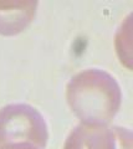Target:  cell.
I'll return each mask as SVG.
<instances>
[{"mask_svg": "<svg viewBox=\"0 0 133 149\" xmlns=\"http://www.w3.org/2000/svg\"><path fill=\"white\" fill-rule=\"evenodd\" d=\"M0 149H41V148L29 143H10L0 146Z\"/></svg>", "mask_w": 133, "mask_h": 149, "instance_id": "cell-6", "label": "cell"}, {"mask_svg": "<svg viewBox=\"0 0 133 149\" xmlns=\"http://www.w3.org/2000/svg\"><path fill=\"white\" fill-rule=\"evenodd\" d=\"M47 139L46 122L36 108L24 103L0 108V146L29 143L44 149Z\"/></svg>", "mask_w": 133, "mask_h": 149, "instance_id": "cell-2", "label": "cell"}, {"mask_svg": "<svg viewBox=\"0 0 133 149\" xmlns=\"http://www.w3.org/2000/svg\"><path fill=\"white\" fill-rule=\"evenodd\" d=\"M63 149H133L132 133L104 123L82 122L67 137Z\"/></svg>", "mask_w": 133, "mask_h": 149, "instance_id": "cell-3", "label": "cell"}, {"mask_svg": "<svg viewBox=\"0 0 133 149\" xmlns=\"http://www.w3.org/2000/svg\"><path fill=\"white\" fill-rule=\"evenodd\" d=\"M66 100L82 122H111L122 102L121 87L116 78L97 68L75 74L66 87Z\"/></svg>", "mask_w": 133, "mask_h": 149, "instance_id": "cell-1", "label": "cell"}, {"mask_svg": "<svg viewBox=\"0 0 133 149\" xmlns=\"http://www.w3.org/2000/svg\"><path fill=\"white\" fill-rule=\"evenodd\" d=\"M116 52L121 63L128 70H132V16L128 15L123 20L114 37Z\"/></svg>", "mask_w": 133, "mask_h": 149, "instance_id": "cell-5", "label": "cell"}, {"mask_svg": "<svg viewBox=\"0 0 133 149\" xmlns=\"http://www.w3.org/2000/svg\"><path fill=\"white\" fill-rule=\"evenodd\" d=\"M38 1H0V35L14 36L24 31L36 15Z\"/></svg>", "mask_w": 133, "mask_h": 149, "instance_id": "cell-4", "label": "cell"}]
</instances>
